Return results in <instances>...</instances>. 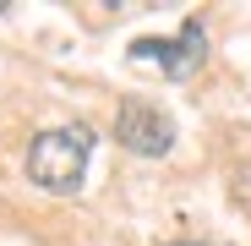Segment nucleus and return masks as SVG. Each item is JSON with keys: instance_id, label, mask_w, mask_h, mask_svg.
Wrapping results in <instances>:
<instances>
[{"instance_id": "7ed1b4c3", "label": "nucleus", "mask_w": 251, "mask_h": 246, "mask_svg": "<svg viewBox=\"0 0 251 246\" xmlns=\"http://www.w3.org/2000/svg\"><path fill=\"white\" fill-rule=\"evenodd\" d=\"M115 137L131 153H142V159H164L175 148V120L158 104H148V99H126L120 115H115Z\"/></svg>"}, {"instance_id": "20e7f679", "label": "nucleus", "mask_w": 251, "mask_h": 246, "mask_svg": "<svg viewBox=\"0 0 251 246\" xmlns=\"http://www.w3.org/2000/svg\"><path fill=\"white\" fill-rule=\"evenodd\" d=\"M180 246H202V241H180Z\"/></svg>"}, {"instance_id": "f03ea898", "label": "nucleus", "mask_w": 251, "mask_h": 246, "mask_svg": "<svg viewBox=\"0 0 251 246\" xmlns=\"http://www.w3.org/2000/svg\"><path fill=\"white\" fill-rule=\"evenodd\" d=\"M126 55H131L137 66H158L170 82H186L207 60V33H202V22H186L175 38H137Z\"/></svg>"}, {"instance_id": "f257e3e1", "label": "nucleus", "mask_w": 251, "mask_h": 246, "mask_svg": "<svg viewBox=\"0 0 251 246\" xmlns=\"http://www.w3.org/2000/svg\"><path fill=\"white\" fill-rule=\"evenodd\" d=\"M88 159H93V132L88 126H55V132L33 137L27 175H33V186H44V191H76L82 175H88Z\"/></svg>"}]
</instances>
